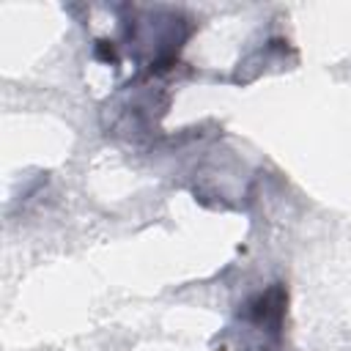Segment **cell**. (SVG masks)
I'll return each instance as SVG.
<instances>
[{
  "label": "cell",
  "mask_w": 351,
  "mask_h": 351,
  "mask_svg": "<svg viewBox=\"0 0 351 351\" xmlns=\"http://www.w3.org/2000/svg\"><path fill=\"white\" fill-rule=\"evenodd\" d=\"M285 304H288V293L282 285H271L266 291H261L258 296H252L244 304V318L261 329H266L269 335H280L282 329V318H285Z\"/></svg>",
  "instance_id": "6da1fadb"
},
{
  "label": "cell",
  "mask_w": 351,
  "mask_h": 351,
  "mask_svg": "<svg viewBox=\"0 0 351 351\" xmlns=\"http://www.w3.org/2000/svg\"><path fill=\"white\" fill-rule=\"evenodd\" d=\"M96 55H99L101 60H118L115 47H112V44H107V41H99V44H96Z\"/></svg>",
  "instance_id": "7a4b0ae2"
}]
</instances>
